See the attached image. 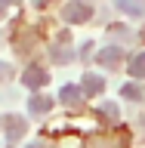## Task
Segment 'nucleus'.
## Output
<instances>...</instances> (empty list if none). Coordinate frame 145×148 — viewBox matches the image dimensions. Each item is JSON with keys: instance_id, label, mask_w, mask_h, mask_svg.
Here are the masks:
<instances>
[{"instance_id": "obj_4", "label": "nucleus", "mask_w": 145, "mask_h": 148, "mask_svg": "<svg viewBox=\"0 0 145 148\" xmlns=\"http://www.w3.org/2000/svg\"><path fill=\"white\" fill-rule=\"evenodd\" d=\"M49 108H53V99L43 96V92H37V96L28 99V111H31V114H46Z\"/></svg>"}, {"instance_id": "obj_6", "label": "nucleus", "mask_w": 145, "mask_h": 148, "mask_svg": "<svg viewBox=\"0 0 145 148\" xmlns=\"http://www.w3.org/2000/svg\"><path fill=\"white\" fill-rule=\"evenodd\" d=\"M80 96H83V90H80V86H71V83L59 90V99H62L65 105H71V108H77V105H80Z\"/></svg>"}, {"instance_id": "obj_16", "label": "nucleus", "mask_w": 145, "mask_h": 148, "mask_svg": "<svg viewBox=\"0 0 145 148\" xmlns=\"http://www.w3.org/2000/svg\"><path fill=\"white\" fill-rule=\"evenodd\" d=\"M28 148H46V145H43V142H31Z\"/></svg>"}, {"instance_id": "obj_9", "label": "nucleus", "mask_w": 145, "mask_h": 148, "mask_svg": "<svg viewBox=\"0 0 145 148\" xmlns=\"http://www.w3.org/2000/svg\"><path fill=\"white\" fill-rule=\"evenodd\" d=\"M53 62L56 65H68V62H74V53L68 49V46L59 43V46H53Z\"/></svg>"}, {"instance_id": "obj_1", "label": "nucleus", "mask_w": 145, "mask_h": 148, "mask_svg": "<svg viewBox=\"0 0 145 148\" xmlns=\"http://www.w3.org/2000/svg\"><path fill=\"white\" fill-rule=\"evenodd\" d=\"M90 16H93V6L87 0H68L62 9V18L68 25H83V22H90Z\"/></svg>"}, {"instance_id": "obj_13", "label": "nucleus", "mask_w": 145, "mask_h": 148, "mask_svg": "<svg viewBox=\"0 0 145 148\" xmlns=\"http://www.w3.org/2000/svg\"><path fill=\"white\" fill-rule=\"evenodd\" d=\"M6 77H9V65H6V62H0V83L6 80Z\"/></svg>"}, {"instance_id": "obj_5", "label": "nucleus", "mask_w": 145, "mask_h": 148, "mask_svg": "<svg viewBox=\"0 0 145 148\" xmlns=\"http://www.w3.org/2000/svg\"><path fill=\"white\" fill-rule=\"evenodd\" d=\"M80 90H83V92H90V96H99V92L105 90V80H102L99 74H83Z\"/></svg>"}, {"instance_id": "obj_11", "label": "nucleus", "mask_w": 145, "mask_h": 148, "mask_svg": "<svg viewBox=\"0 0 145 148\" xmlns=\"http://www.w3.org/2000/svg\"><path fill=\"white\" fill-rule=\"evenodd\" d=\"M120 96H124V99H133V102L145 99V92H142V86H139V83H127V86L120 90Z\"/></svg>"}, {"instance_id": "obj_2", "label": "nucleus", "mask_w": 145, "mask_h": 148, "mask_svg": "<svg viewBox=\"0 0 145 148\" xmlns=\"http://www.w3.org/2000/svg\"><path fill=\"white\" fill-rule=\"evenodd\" d=\"M46 80H49V74H46L40 65H31V68L22 74V83H25V86H31V90H40V86H46Z\"/></svg>"}, {"instance_id": "obj_12", "label": "nucleus", "mask_w": 145, "mask_h": 148, "mask_svg": "<svg viewBox=\"0 0 145 148\" xmlns=\"http://www.w3.org/2000/svg\"><path fill=\"white\" fill-rule=\"evenodd\" d=\"M99 114L105 120H111V123H114V120L120 117V111H118V105H111V102H105V105H99Z\"/></svg>"}, {"instance_id": "obj_3", "label": "nucleus", "mask_w": 145, "mask_h": 148, "mask_svg": "<svg viewBox=\"0 0 145 148\" xmlns=\"http://www.w3.org/2000/svg\"><path fill=\"white\" fill-rule=\"evenodd\" d=\"M3 130H6V139H9V142H16V139L25 136V120L16 117V114H6V117H3Z\"/></svg>"}, {"instance_id": "obj_15", "label": "nucleus", "mask_w": 145, "mask_h": 148, "mask_svg": "<svg viewBox=\"0 0 145 148\" xmlns=\"http://www.w3.org/2000/svg\"><path fill=\"white\" fill-rule=\"evenodd\" d=\"M31 3H34V6H46V3H49V0H31Z\"/></svg>"}, {"instance_id": "obj_8", "label": "nucleus", "mask_w": 145, "mask_h": 148, "mask_svg": "<svg viewBox=\"0 0 145 148\" xmlns=\"http://www.w3.org/2000/svg\"><path fill=\"white\" fill-rule=\"evenodd\" d=\"M120 59H124V53H120L118 46H108V49H102V53H99V62L105 65V68H114Z\"/></svg>"}, {"instance_id": "obj_14", "label": "nucleus", "mask_w": 145, "mask_h": 148, "mask_svg": "<svg viewBox=\"0 0 145 148\" xmlns=\"http://www.w3.org/2000/svg\"><path fill=\"white\" fill-rule=\"evenodd\" d=\"M9 6H12V0H0V16H3V12H6Z\"/></svg>"}, {"instance_id": "obj_10", "label": "nucleus", "mask_w": 145, "mask_h": 148, "mask_svg": "<svg viewBox=\"0 0 145 148\" xmlns=\"http://www.w3.org/2000/svg\"><path fill=\"white\" fill-rule=\"evenodd\" d=\"M130 74H133L136 80H142V77H145V53L133 56V62H130Z\"/></svg>"}, {"instance_id": "obj_7", "label": "nucleus", "mask_w": 145, "mask_h": 148, "mask_svg": "<svg viewBox=\"0 0 145 148\" xmlns=\"http://www.w3.org/2000/svg\"><path fill=\"white\" fill-rule=\"evenodd\" d=\"M114 6L124 9V12L133 16V18H139V16L145 12V3H142V0H114Z\"/></svg>"}]
</instances>
